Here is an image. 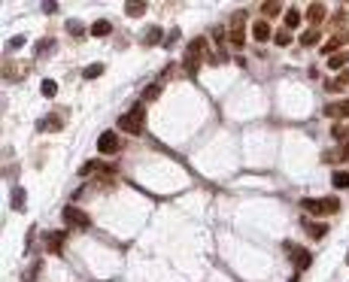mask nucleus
Returning <instances> with one entry per match:
<instances>
[{
  "instance_id": "nucleus-13",
  "label": "nucleus",
  "mask_w": 349,
  "mask_h": 282,
  "mask_svg": "<svg viewBox=\"0 0 349 282\" xmlns=\"http://www.w3.org/2000/svg\"><path fill=\"white\" fill-rule=\"evenodd\" d=\"M331 185H334V188H349V170L331 173Z\"/></svg>"
},
{
  "instance_id": "nucleus-16",
  "label": "nucleus",
  "mask_w": 349,
  "mask_h": 282,
  "mask_svg": "<svg viewBox=\"0 0 349 282\" xmlns=\"http://www.w3.org/2000/svg\"><path fill=\"white\" fill-rule=\"evenodd\" d=\"M158 97H161V82H152L143 88V101H158Z\"/></svg>"
},
{
  "instance_id": "nucleus-9",
  "label": "nucleus",
  "mask_w": 349,
  "mask_h": 282,
  "mask_svg": "<svg viewBox=\"0 0 349 282\" xmlns=\"http://www.w3.org/2000/svg\"><path fill=\"white\" fill-rule=\"evenodd\" d=\"M349 64V49H340L337 55H331V58H328V67L331 70H343Z\"/></svg>"
},
{
  "instance_id": "nucleus-31",
  "label": "nucleus",
  "mask_w": 349,
  "mask_h": 282,
  "mask_svg": "<svg viewBox=\"0 0 349 282\" xmlns=\"http://www.w3.org/2000/svg\"><path fill=\"white\" fill-rule=\"evenodd\" d=\"M346 264H349V255H346Z\"/></svg>"
},
{
  "instance_id": "nucleus-6",
  "label": "nucleus",
  "mask_w": 349,
  "mask_h": 282,
  "mask_svg": "<svg viewBox=\"0 0 349 282\" xmlns=\"http://www.w3.org/2000/svg\"><path fill=\"white\" fill-rule=\"evenodd\" d=\"M64 240H67V234H64V231H49V234H46V246H49L52 255H61Z\"/></svg>"
},
{
  "instance_id": "nucleus-23",
  "label": "nucleus",
  "mask_w": 349,
  "mask_h": 282,
  "mask_svg": "<svg viewBox=\"0 0 349 282\" xmlns=\"http://www.w3.org/2000/svg\"><path fill=\"white\" fill-rule=\"evenodd\" d=\"M301 24V12L298 9H288L286 12V31H288V27H298Z\"/></svg>"
},
{
  "instance_id": "nucleus-24",
  "label": "nucleus",
  "mask_w": 349,
  "mask_h": 282,
  "mask_svg": "<svg viewBox=\"0 0 349 282\" xmlns=\"http://www.w3.org/2000/svg\"><path fill=\"white\" fill-rule=\"evenodd\" d=\"M273 43H276V46H283V49H286V46L291 43V34H288V31H276V34H273Z\"/></svg>"
},
{
  "instance_id": "nucleus-3",
  "label": "nucleus",
  "mask_w": 349,
  "mask_h": 282,
  "mask_svg": "<svg viewBox=\"0 0 349 282\" xmlns=\"http://www.w3.org/2000/svg\"><path fill=\"white\" fill-rule=\"evenodd\" d=\"M97 149H101V155H116L119 149H122V140H119V134L109 128V131H103L101 137H97Z\"/></svg>"
},
{
  "instance_id": "nucleus-29",
  "label": "nucleus",
  "mask_w": 349,
  "mask_h": 282,
  "mask_svg": "<svg viewBox=\"0 0 349 282\" xmlns=\"http://www.w3.org/2000/svg\"><path fill=\"white\" fill-rule=\"evenodd\" d=\"M43 9H46V12H58V3H55V0H49V3H46Z\"/></svg>"
},
{
  "instance_id": "nucleus-21",
  "label": "nucleus",
  "mask_w": 349,
  "mask_h": 282,
  "mask_svg": "<svg viewBox=\"0 0 349 282\" xmlns=\"http://www.w3.org/2000/svg\"><path fill=\"white\" fill-rule=\"evenodd\" d=\"M40 91H43V97H55V94H58V82L43 79V85H40Z\"/></svg>"
},
{
  "instance_id": "nucleus-18",
  "label": "nucleus",
  "mask_w": 349,
  "mask_h": 282,
  "mask_svg": "<svg viewBox=\"0 0 349 282\" xmlns=\"http://www.w3.org/2000/svg\"><path fill=\"white\" fill-rule=\"evenodd\" d=\"M319 43V31H304L301 34V46L304 49H310V46H316Z\"/></svg>"
},
{
  "instance_id": "nucleus-7",
  "label": "nucleus",
  "mask_w": 349,
  "mask_h": 282,
  "mask_svg": "<svg viewBox=\"0 0 349 282\" xmlns=\"http://www.w3.org/2000/svg\"><path fill=\"white\" fill-rule=\"evenodd\" d=\"M252 37L258 40V43H267V40L273 37V31H270V24L264 21V19H258V21L252 24Z\"/></svg>"
},
{
  "instance_id": "nucleus-20",
  "label": "nucleus",
  "mask_w": 349,
  "mask_h": 282,
  "mask_svg": "<svg viewBox=\"0 0 349 282\" xmlns=\"http://www.w3.org/2000/svg\"><path fill=\"white\" fill-rule=\"evenodd\" d=\"M12 209H24V188H12Z\"/></svg>"
},
{
  "instance_id": "nucleus-19",
  "label": "nucleus",
  "mask_w": 349,
  "mask_h": 282,
  "mask_svg": "<svg viewBox=\"0 0 349 282\" xmlns=\"http://www.w3.org/2000/svg\"><path fill=\"white\" fill-rule=\"evenodd\" d=\"M103 70H106L103 64H88L85 70H82V76H85V79H97V76L103 73Z\"/></svg>"
},
{
  "instance_id": "nucleus-5",
  "label": "nucleus",
  "mask_w": 349,
  "mask_h": 282,
  "mask_svg": "<svg viewBox=\"0 0 349 282\" xmlns=\"http://www.w3.org/2000/svg\"><path fill=\"white\" fill-rule=\"evenodd\" d=\"M228 40H231V46H234V49H243V40H246V31H243V12H237V19H234V27H231Z\"/></svg>"
},
{
  "instance_id": "nucleus-28",
  "label": "nucleus",
  "mask_w": 349,
  "mask_h": 282,
  "mask_svg": "<svg viewBox=\"0 0 349 282\" xmlns=\"http://www.w3.org/2000/svg\"><path fill=\"white\" fill-rule=\"evenodd\" d=\"M46 49H52V40H40V43H37V52H40V55H43Z\"/></svg>"
},
{
  "instance_id": "nucleus-27",
  "label": "nucleus",
  "mask_w": 349,
  "mask_h": 282,
  "mask_svg": "<svg viewBox=\"0 0 349 282\" xmlns=\"http://www.w3.org/2000/svg\"><path fill=\"white\" fill-rule=\"evenodd\" d=\"M279 12V3L276 0H270V3H264V16H276Z\"/></svg>"
},
{
  "instance_id": "nucleus-22",
  "label": "nucleus",
  "mask_w": 349,
  "mask_h": 282,
  "mask_svg": "<svg viewBox=\"0 0 349 282\" xmlns=\"http://www.w3.org/2000/svg\"><path fill=\"white\" fill-rule=\"evenodd\" d=\"M161 37H164V31H161V27H152V31L146 34V40H143V43H146V46H155V43H161Z\"/></svg>"
},
{
  "instance_id": "nucleus-4",
  "label": "nucleus",
  "mask_w": 349,
  "mask_h": 282,
  "mask_svg": "<svg viewBox=\"0 0 349 282\" xmlns=\"http://www.w3.org/2000/svg\"><path fill=\"white\" fill-rule=\"evenodd\" d=\"M61 216H64V222L73 224V228H88V224H91L88 213H82V209H76V206H64Z\"/></svg>"
},
{
  "instance_id": "nucleus-15",
  "label": "nucleus",
  "mask_w": 349,
  "mask_h": 282,
  "mask_svg": "<svg viewBox=\"0 0 349 282\" xmlns=\"http://www.w3.org/2000/svg\"><path fill=\"white\" fill-rule=\"evenodd\" d=\"M313 264V255H310V252H307V249H301L298 252V258H295V267H298V273L301 270H307V267H310Z\"/></svg>"
},
{
  "instance_id": "nucleus-12",
  "label": "nucleus",
  "mask_w": 349,
  "mask_h": 282,
  "mask_svg": "<svg viewBox=\"0 0 349 282\" xmlns=\"http://www.w3.org/2000/svg\"><path fill=\"white\" fill-rule=\"evenodd\" d=\"M143 12H146V3H143V0H140V3H137V0H131V3L124 6V16H128V19H140Z\"/></svg>"
},
{
  "instance_id": "nucleus-14",
  "label": "nucleus",
  "mask_w": 349,
  "mask_h": 282,
  "mask_svg": "<svg viewBox=\"0 0 349 282\" xmlns=\"http://www.w3.org/2000/svg\"><path fill=\"white\" fill-rule=\"evenodd\" d=\"M304 231L310 234V237H316V240H319V237H325V234H328V224H313V222H304Z\"/></svg>"
},
{
  "instance_id": "nucleus-1",
  "label": "nucleus",
  "mask_w": 349,
  "mask_h": 282,
  "mask_svg": "<svg viewBox=\"0 0 349 282\" xmlns=\"http://www.w3.org/2000/svg\"><path fill=\"white\" fill-rule=\"evenodd\" d=\"M143 119H146V112H143V106L137 103L131 112L119 116V128H122L124 134H143Z\"/></svg>"
},
{
  "instance_id": "nucleus-10",
  "label": "nucleus",
  "mask_w": 349,
  "mask_h": 282,
  "mask_svg": "<svg viewBox=\"0 0 349 282\" xmlns=\"http://www.w3.org/2000/svg\"><path fill=\"white\" fill-rule=\"evenodd\" d=\"M322 19H325V6L322 3H313L310 9H307V21H310V24H319Z\"/></svg>"
},
{
  "instance_id": "nucleus-11",
  "label": "nucleus",
  "mask_w": 349,
  "mask_h": 282,
  "mask_svg": "<svg viewBox=\"0 0 349 282\" xmlns=\"http://www.w3.org/2000/svg\"><path fill=\"white\" fill-rule=\"evenodd\" d=\"M109 31H113V24H109L106 19H97L91 24V37H109Z\"/></svg>"
},
{
  "instance_id": "nucleus-17",
  "label": "nucleus",
  "mask_w": 349,
  "mask_h": 282,
  "mask_svg": "<svg viewBox=\"0 0 349 282\" xmlns=\"http://www.w3.org/2000/svg\"><path fill=\"white\" fill-rule=\"evenodd\" d=\"M37 128H40V131H61V119H58V116H49L46 121H40Z\"/></svg>"
},
{
  "instance_id": "nucleus-2",
  "label": "nucleus",
  "mask_w": 349,
  "mask_h": 282,
  "mask_svg": "<svg viewBox=\"0 0 349 282\" xmlns=\"http://www.w3.org/2000/svg\"><path fill=\"white\" fill-rule=\"evenodd\" d=\"M301 206L307 209V213L328 216V213H337V209H340V201H337V197H325V201H310V197H304Z\"/></svg>"
},
{
  "instance_id": "nucleus-26",
  "label": "nucleus",
  "mask_w": 349,
  "mask_h": 282,
  "mask_svg": "<svg viewBox=\"0 0 349 282\" xmlns=\"http://www.w3.org/2000/svg\"><path fill=\"white\" fill-rule=\"evenodd\" d=\"M21 46H24V37H12L9 43H6V49H9V52H16V49H21Z\"/></svg>"
},
{
  "instance_id": "nucleus-30",
  "label": "nucleus",
  "mask_w": 349,
  "mask_h": 282,
  "mask_svg": "<svg viewBox=\"0 0 349 282\" xmlns=\"http://www.w3.org/2000/svg\"><path fill=\"white\" fill-rule=\"evenodd\" d=\"M288 282H298V276H291V279H288Z\"/></svg>"
},
{
  "instance_id": "nucleus-25",
  "label": "nucleus",
  "mask_w": 349,
  "mask_h": 282,
  "mask_svg": "<svg viewBox=\"0 0 349 282\" xmlns=\"http://www.w3.org/2000/svg\"><path fill=\"white\" fill-rule=\"evenodd\" d=\"M67 27H70V34H73V37H82V34H85L82 21H76V19H70V21H67Z\"/></svg>"
},
{
  "instance_id": "nucleus-8",
  "label": "nucleus",
  "mask_w": 349,
  "mask_h": 282,
  "mask_svg": "<svg viewBox=\"0 0 349 282\" xmlns=\"http://www.w3.org/2000/svg\"><path fill=\"white\" fill-rule=\"evenodd\" d=\"M204 49H206V40H204V37H194L191 43H188V55H185V58H191V61H201Z\"/></svg>"
}]
</instances>
